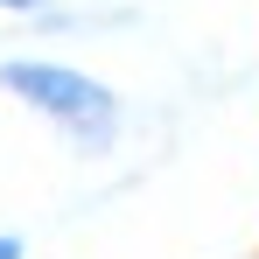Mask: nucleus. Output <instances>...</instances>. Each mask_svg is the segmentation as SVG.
Returning a JSON list of instances; mask_svg holds the SVG:
<instances>
[{
	"mask_svg": "<svg viewBox=\"0 0 259 259\" xmlns=\"http://www.w3.org/2000/svg\"><path fill=\"white\" fill-rule=\"evenodd\" d=\"M0 91L14 105H28L42 126H56L77 154H105L119 140V91L105 77H91L77 63H56V56H7L0 63Z\"/></svg>",
	"mask_w": 259,
	"mask_h": 259,
	"instance_id": "f257e3e1",
	"label": "nucleus"
},
{
	"mask_svg": "<svg viewBox=\"0 0 259 259\" xmlns=\"http://www.w3.org/2000/svg\"><path fill=\"white\" fill-rule=\"evenodd\" d=\"M0 259H28V245H21V231H0Z\"/></svg>",
	"mask_w": 259,
	"mask_h": 259,
	"instance_id": "f03ea898",
	"label": "nucleus"
},
{
	"mask_svg": "<svg viewBox=\"0 0 259 259\" xmlns=\"http://www.w3.org/2000/svg\"><path fill=\"white\" fill-rule=\"evenodd\" d=\"M0 7H35V0H0Z\"/></svg>",
	"mask_w": 259,
	"mask_h": 259,
	"instance_id": "7ed1b4c3",
	"label": "nucleus"
}]
</instances>
